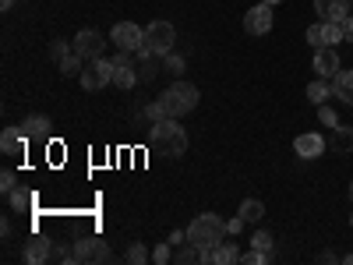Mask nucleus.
<instances>
[{"label":"nucleus","instance_id":"1","mask_svg":"<svg viewBox=\"0 0 353 265\" xmlns=\"http://www.w3.org/2000/svg\"><path fill=\"white\" fill-rule=\"evenodd\" d=\"M149 145H152L156 153L176 159V156H184V153H188V131H184V124H176V117H166V121L152 124V131H149Z\"/></svg>","mask_w":353,"mask_h":265},{"label":"nucleus","instance_id":"2","mask_svg":"<svg viewBox=\"0 0 353 265\" xmlns=\"http://www.w3.org/2000/svg\"><path fill=\"white\" fill-rule=\"evenodd\" d=\"M219 237H226V219L216 216V213H201V216H194L191 226H188V241H191L194 248H216Z\"/></svg>","mask_w":353,"mask_h":265},{"label":"nucleus","instance_id":"3","mask_svg":"<svg viewBox=\"0 0 353 265\" xmlns=\"http://www.w3.org/2000/svg\"><path fill=\"white\" fill-rule=\"evenodd\" d=\"M163 106H166V113L170 117H176V121H181V117H188L194 106H198V99H201V92H198V88L191 85V81H181V78H176L170 88H163Z\"/></svg>","mask_w":353,"mask_h":265},{"label":"nucleus","instance_id":"4","mask_svg":"<svg viewBox=\"0 0 353 265\" xmlns=\"http://www.w3.org/2000/svg\"><path fill=\"white\" fill-rule=\"evenodd\" d=\"M173 46H176V28H173V21L156 18V21L145 25V50H152L156 57H166V53H173Z\"/></svg>","mask_w":353,"mask_h":265},{"label":"nucleus","instance_id":"5","mask_svg":"<svg viewBox=\"0 0 353 265\" xmlns=\"http://www.w3.org/2000/svg\"><path fill=\"white\" fill-rule=\"evenodd\" d=\"M78 81H81L85 92H99V88L113 85V61H103V57H96L88 68H81Z\"/></svg>","mask_w":353,"mask_h":265},{"label":"nucleus","instance_id":"6","mask_svg":"<svg viewBox=\"0 0 353 265\" xmlns=\"http://www.w3.org/2000/svg\"><path fill=\"white\" fill-rule=\"evenodd\" d=\"M110 43H113L117 50L138 53V50L145 46V28L134 25V21H117V25L110 28Z\"/></svg>","mask_w":353,"mask_h":265},{"label":"nucleus","instance_id":"7","mask_svg":"<svg viewBox=\"0 0 353 265\" xmlns=\"http://www.w3.org/2000/svg\"><path fill=\"white\" fill-rule=\"evenodd\" d=\"M141 78H138V61H134V53H128V50H121L113 57V85L117 88H134Z\"/></svg>","mask_w":353,"mask_h":265},{"label":"nucleus","instance_id":"8","mask_svg":"<svg viewBox=\"0 0 353 265\" xmlns=\"http://www.w3.org/2000/svg\"><path fill=\"white\" fill-rule=\"evenodd\" d=\"M74 258L85 265H106L110 262V248L103 237H78L74 241Z\"/></svg>","mask_w":353,"mask_h":265},{"label":"nucleus","instance_id":"9","mask_svg":"<svg viewBox=\"0 0 353 265\" xmlns=\"http://www.w3.org/2000/svg\"><path fill=\"white\" fill-rule=\"evenodd\" d=\"M272 11H276V8H269V4L248 8V14H244V32H248V36H269L272 25H276V14H272Z\"/></svg>","mask_w":353,"mask_h":265},{"label":"nucleus","instance_id":"10","mask_svg":"<svg viewBox=\"0 0 353 265\" xmlns=\"http://www.w3.org/2000/svg\"><path fill=\"white\" fill-rule=\"evenodd\" d=\"M71 43H74V53L81 61H96V57H103V46H106L103 32H96V28H81Z\"/></svg>","mask_w":353,"mask_h":265},{"label":"nucleus","instance_id":"11","mask_svg":"<svg viewBox=\"0 0 353 265\" xmlns=\"http://www.w3.org/2000/svg\"><path fill=\"white\" fill-rule=\"evenodd\" d=\"M293 153H297L301 159H318V156L329 153V141L321 138L318 131H304V135L293 138Z\"/></svg>","mask_w":353,"mask_h":265},{"label":"nucleus","instance_id":"12","mask_svg":"<svg viewBox=\"0 0 353 265\" xmlns=\"http://www.w3.org/2000/svg\"><path fill=\"white\" fill-rule=\"evenodd\" d=\"M311 68H314V75L318 78H336L339 75V53H336V46H321V50H314V57H311Z\"/></svg>","mask_w":353,"mask_h":265},{"label":"nucleus","instance_id":"13","mask_svg":"<svg viewBox=\"0 0 353 265\" xmlns=\"http://www.w3.org/2000/svg\"><path fill=\"white\" fill-rule=\"evenodd\" d=\"M314 11L321 21H343V18H350L353 4L350 0H314Z\"/></svg>","mask_w":353,"mask_h":265},{"label":"nucleus","instance_id":"14","mask_svg":"<svg viewBox=\"0 0 353 265\" xmlns=\"http://www.w3.org/2000/svg\"><path fill=\"white\" fill-rule=\"evenodd\" d=\"M18 128L25 131L28 141H46V138H50V117H43V113H28Z\"/></svg>","mask_w":353,"mask_h":265},{"label":"nucleus","instance_id":"15","mask_svg":"<svg viewBox=\"0 0 353 265\" xmlns=\"http://www.w3.org/2000/svg\"><path fill=\"white\" fill-rule=\"evenodd\" d=\"M21 255H25L28 265H46L50 255H53V244H50V237H28V244H25Z\"/></svg>","mask_w":353,"mask_h":265},{"label":"nucleus","instance_id":"16","mask_svg":"<svg viewBox=\"0 0 353 265\" xmlns=\"http://www.w3.org/2000/svg\"><path fill=\"white\" fill-rule=\"evenodd\" d=\"M25 145H28V138H25L21 128H4L0 131V153L4 156H21Z\"/></svg>","mask_w":353,"mask_h":265},{"label":"nucleus","instance_id":"17","mask_svg":"<svg viewBox=\"0 0 353 265\" xmlns=\"http://www.w3.org/2000/svg\"><path fill=\"white\" fill-rule=\"evenodd\" d=\"M134 61H138V78H141V81L156 78V75H159V68H163V57H156L152 50H145V46L134 53Z\"/></svg>","mask_w":353,"mask_h":265},{"label":"nucleus","instance_id":"18","mask_svg":"<svg viewBox=\"0 0 353 265\" xmlns=\"http://www.w3.org/2000/svg\"><path fill=\"white\" fill-rule=\"evenodd\" d=\"M332 96L346 106H353V71L350 68H339V75L332 78Z\"/></svg>","mask_w":353,"mask_h":265},{"label":"nucleus","instance_id":"19","mask_svg":"<svg viewBox=\"0 0 353 265\" xmlns=\"http://www.w3.org/2000/svg\"><path fill=\"white\" fill-rule=\"evenodd\" d=\"M332 153H339V156L353 153V128L350 124H336L332 128Z\"/></svg>","mask_w":353,"mask_h":265},{"label":"nucleus","instance_id":"20","mask_svg":"<svg viewBox=\"0 0 353 265\" xmlns=\"http://www.w3.org/2000/svg\"><path fill=\"white\" fill-rule=\"evenodd\" d=\"M329 96H332V81H329V78H314V81L307 85V99H311L314 106L329 103Z\"/></svg>","mask_w":353,"mask_h":265},{"label":"nucleus","instance_id":"21","mask_svg":"<svg viewBox=\"0 0 353 265\" xmlns=\"http://www.w3.org/2000/svg\"><path fill=\"white\" fill-rule=\"evenodd\" d=\"M212 265H233V262H241V248L233 244V241H226V244H216L212 248Z\"/></svg>","mask_w":353,"mask_h":265},{"label":"nucleus","instance_id":"22","mask_svg":"<svg viewBox=\"0 0 353 265\" xmlns=\"http://www.w3.org/2000/svg\"><path fill=\"white\" fill-rule=\"evenodd\" d=\"M244 223H258L261 216H265V205H261V198H244L241 202V213H237Z\"/></svg>","mask_w":353,"mask_h":265},{"label":"nucleus","instance_id":"23","mask_svg":"<svg viewBox=\"0 0 353 265\" xmlns=\"http://www.w3.org/2000/svg\"><path fill=\"white\" fill-rule=\"evenodd\" d=\"M8 202H11V209L25 213V209H32V205H36V191H25V188H14V191L8 195Z\"/></svg>","mask_w":353,"mask_h":265},{"label":"nucleus","instance_id":"24","mask_svg":"<svg viewBox=\"0 0 353 265\" xmlns=\"http://www.w3.org/2000/svg\"><path fill=\"white\" fill-rule=\"evenodd\" d=\"M163 71L173 75V78H181V75L188 71V61H184L181 53H166V57H163Z\"/></svg>","mask_w":353,"mask_h":265},{"label":"nucleus","instance_id":"25","mask_svg":"<svg viewBox=\"0 0 353 265\" xmlns=\"http://www.w3.org/2000/svg\"><path fill=\"white\" fill-rule=\"evenodd\" d=\"M57 68H61V75H64V78H74V75H81V57H78V53H68Z\"/></svg>","mask_w":353,"mask_h":265},{"label":"nucleus","instance_id":"26","mask_svg":"<svg viewBox=\"0 0 353 265\" xmlns=\"http://www.w3.org/2000/svg\"><path fill=\"white\" fill-rule=\"evenodd\" d=\"M68 53H74V43H68V39H50V57H53L57 64H61Z\"/></svg>","mask_w":353,"mask_h":265},{"label":"nucleus","instance_id":"27","mask_svg":"<svg viewBox=\"0 0 353 265\" xmlns=\"http://www.w3.org/2000/svg\"><path fill=\"white\" fill-rule=\"evenodd\" d=\"M251 248H258V251H276V237L269 230H258L254 237H251Z\"/></svg>","mask_w":353,"mask_h":265},{"label":"nucleus","instance_id":"28","mask_svg":"<svg viewBox=\"0 0 353 265\" xmlns=\"http://www.w3.org/2000/svg\"><path fill=\"white\" fill-rule=\"evenodd\" d=\"M166 106H163V99H156V103H149V106H145V121H149V124H159V121H166Z\"/></svg>","mask_w":353,"mask_h":265},{"label":"nucleus","instance_id":"29","mask_svg":"<svg viewBox=\"0 0 353 265\" xmlns=\"http://www.w3.org/2000/svg\"><path fill=\"white\" fill-rule=\"evenodd\" d=\"M149 258H152V255H149V248H145V244H131V248H128V265H145Z\"/></svg>","mask_w":353,"mask_h":265},{"label":"nucleus","instance_id":"30","mask_svg":"<svg viewBox=\"0 0 353 265\" xmlns=\"http://www.w3.org/2000/svg\"><path fill=\"white\" fill-rule=\"evenodd\" d=\"M241 262H244V265H269V262H272V251H258V248H251L248 255H241Z\"/></svg>","mask_w":353,"mask_h":265},{"label":"nucleus","instance_id":"31","mask_svg":"<svg viewBox=\"0 0 353 265\" xmlns=\"http://www.w3.org/2000/svg\"><path fill=\"white\" fill-rule=\"evenodd\" d=\"M318 121H321V124H325V128L332 131V128L339 124V117H336V110H332L329 103H321V106H318Z\"/></svg>","mask_w":353,"mask_h":265},{"label":"nucleus","instance_id":"32","mask_svg":"<svg viewBox=\"0 0 353 265\" xmlns=\"http://www.w3.org/2000/svg\"><path fill=\"white\" fill-rule=\"evenodd\" d=\"M14 188H18V173H14V170H0V191L11 195Z\"/></svg>","mask_w":353,"mask_h":265},{"label":"nucleus","instance_id":"33","mask_svg":"<svg viewBox=\"0 0 353 265\" xmlns=\"http://www.w3.org/2000/svg\"><path fill=\"white\" fill-rule=\"evenodd\" d=\"M173 262H176V265H194V262H198V248H194V244H191V248H181V251L173 255Z\"/></svg>","mask_w":353,"mask_h":265},{"label":"nucleus","instance_id":"34","mask_svg":"<svg viewBox=\"0 0 353 265\" xmlns=\"http://www.w3.org/2000/svg\"><path fill=\"white\" fill-rule=\"evenodd\" d=\"M170 248H173V244H170V241H163V244L152 251V262H156V265H166V262L173 258V251H170Z\"/></svg>","mask_w":353,"mask_h":265},{"label":"nucleus","instance_id":"35","mask_svg":"<svg viewBox=\"0 0 353 265\" xmlns=\"http://www.w3.org/2000/svg\"><path fill=\"white\" fill-rule=\"evenodd\" d=\"M226 233H230V237L244 233V219H241V216H237V219H226Z\"/></svg>","mask_w":353,"mask_h":265},{"label":"nucleus","instance_id":"36","mask_svg":"<svg viewBox=\"0 0 353 265\" xmlns=\"http://www.w3.org/2000/svg\"><path fill=\"white\" fill-rule=\"evenodd\" d=\"M166 241H170L173 248H176V244H184V241H188V230H170V237H166Z\"/></svg>","mask_w":353,"mask_h":265},{"label":"nucleus","instance_id":"37","mask_svg":"<svg viewBox=\"0 0 353 265\" xmlns=\"http://www.w3.org/2000/svg\"><path fill=\"white\" fill-rule=\"evenodd\" d=\"M343 36H346V43H353V14L343 18Z\"/></svg>","mask_w":353,"mask_h":265},{"label":"nucleus","instance_id":"38","mask_svg":"<svg viewBox=\"0 0 353 265\" xmlns=\"http://www.w3.org/2000/svg\"><path fill=\"white\" fill-rule=\"evenodd\" d=\"M0 8H4V11H11V8H14V0H0Z\"/></svg>","mask_w":353,"mask_h":265},{"label":"nucleus","instance_id":"39","mask_svg":"<svg viewBox=\"0 0 353 265\" xmlns=\"http://www.w3.org/2000/svg\"><path fill=\"white\" fill-rule=\"evenodd\" d=\"M261 4H269V8H279V4H283V0H261Z\"/></svg>","mask_w":353,"mask_h":265},{"label":"nucleus","instance_id":"40","mask_svg":"<svg viewBox=\"0 0 353 265\" xmlns=\"http://www.w3.org/2000/svg\"><path fill=\"white\" fill-rule=\"evenodd\" d=\"M343 262H346V265H353V255H346V258H343Z\"/></svg>","mask_w":353,"mask_h":265},{"label":"nucleus","instance_id":"41","mask_svg":"<svg viewBox=\"0 0 353 265\" xmlns=\"http://www.w3.org/2000/svg\"><path fill=\"white\" fill-rule=\"evenodd\" d=\"M350 198H353V177H350Z\"/></svg>","mask_w":353,"mask_h":265},{"label":"nucleus","instance_id":"42","mask_svg":"<svg viewBox=\"0 0 353 265\" xmlns=\"http://www.w3.org/2000/svg\"><path fill=\"white\" fill-rule=\"evenodd\" d=\"M350 226H353V213H350Z\"/></svg>","mask_w":353,"mask_h":265},{"label":"nucleus","instance_id":"43","mask_svg":"<svg viewBox=\"0 0 353 265\" xmlns=\"http://www.w3.org/2000/svg\"><path fill=\"white\" fill-rule=\"evenodd\" d=\"M350 4H353V0H350Z\"/></svg>","mask_w":353,"mask_h":265}]
</instances>
